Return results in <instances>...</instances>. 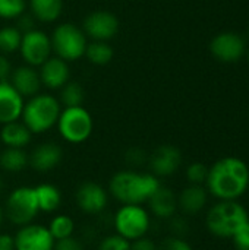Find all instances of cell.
I'll return each instance as SVG.
<instances>
[{
  "instance_id": "15",
  "label": "cell",
  "mask_w": 249,
  "mask_h": 250,
  "mask_svg": "<svg viewBox=\"0 0 249 250\" xmlns=\"http://www.w3.org/2000/svg\"><path fill=\"white\" fill-rule=\"evenodd\" d=\"M41 85L48 89H60L66 82L70 81V69L66 60L50 56L38 69Z\"/></svg>"
},
{
  "instance_id": "43",
  "label": "cell",
  "mask_w": 249,
  "mask_h": 250,
  "mask_svg": "<svg viewBox=\"0 0 249 250\" xmlns=\"http://www.w3.org/2000/svg\"><path fill=\"white\" fill-rule=\"evenodd\" d=\"M247 54H248V62H249V48H248V51H247Z\"/></svg>"
},
{
  "instance_id": "16",
  "label": "cell",
  "mask_w": 249,
  "mask_h": 250,
  "mask_svg": "<svg viewBox=\"0 0 249 250\" xmlns=\"http://www.w3.org/2000/svg\"><path fill=\"white\" fill-rule=\"evenodd\" d=\"M28 157H29V167L32 170L38 173H48L62 163L63 151L60 145L54 142H43L37 145L31 151V154H28Z\"/></svg>"
},
{
  "instance_id": "26",
  "label": "cell",
  "mask_w": 249,
  "mask_h": 250,
  "mask_svg": "<svg viewBox=\"0 0 249 250\" xmlns=\"http://www.w3.org/2000/svg\"><path fill=\"white\" fill-rule=\"evenodd\" d=\"M85 100V89L79 82L69 81L60 88L59 101L63 107H78L82 105Z\"/></svg>"
},
{
  "instance_id": "4",
  "label": "cell",
  "mask_w": 249,
  "mask_h": 250,
  "mask_svg": "<svg viewBox=\"0 0 249 250\" xmlns=\"http://www.w3.org/2000/svg\"><path fill=\"white\" fill-rule=\"evenodd\" d=\"M248 221V212L239 202L222 201L208 211L205 226L216 237L229 239L233 237Z\"/></svg>"
},
{
  "instance_id": "40",
  "label": "cell",
  "mask_w": 249,
  "mask_h": 250,
  "mask_svg": "<svg viewBox=\"0 0 249 250\" xmlns=\"http://www.w3.org/2000/svg\"><path fill=\"white\" fill-rule=\"evenodd\" d=\"M0 250H15V239L9 233H0Z\"/></svg>"
},
{
  "instance_id": "25",
  "label": "cell",
  "mask_w": 249,
  "mask_h": 250,
  "mask_svg": "<svg viewBox=\"0 0 249 250\" xmlns=\"http://www.w3.org/2000/svg\"><path fill=\"white\" fill-rule=\"evenodd\" d=\"M84 56L90 63L95 66H104L113 60L114 51L107 41H91L87 44V50Z\"/></svg>"
},
{
  "instance_id": "21",
  "label": "cell",
  "mask_w": 249,
  "mask_h": 250,
  "mask_svg": "<svg viewBox=\"0 0 249 250\" xmlns=\"http://www.w3.org/2000/svg\"><path fill=\"white\" fill-rule=\"evenodd\" d=\"M32 139L31 130L19 120L1 125L0 141L6 148H25Z\"/></svg>"
},
{
  "instance_id": "17",
  "label": "cell",
  "mask_w": 249,
  "mask_h": 250,
  "mask_svg": "<svg viewBox=\"0 0 249 250\" xmlns=\"http://www.w3.org/2000/svg\"><path fill=\"white\" fill-rule=\"evenodd\" d=\"M25 98L9 81L0 82V125L16 122L22 116Z\"/></svg>"
},
{
  "instance_id": "6",
  "label": "cell",
  "mask_w": 249,
  "mask_h": 250,
  "mask_svg": "<svg viewBox=\"0 0 249 250\" xmlns=\"http://www.w3.org/2000/svg\"><path fill=\"white\" fill-rule=\"evenodd\" d=\"M56 127L60 136L73 145L85 142L94 130V120L84 105L63 107L57 119Z\"/></svg>"
},
{
  "instance_id": "34",
  "label": "cell",
  "mask_w": 249,
  "mask_h": 250,
  "mask_svg": "<svg viewBox=\"0 0 249 250\" xmlns=\"http://www.w3.org/2000/svg\"><path fill=\"white\" fill-rule=\"evenodd\" d=\"M53 250H84V245L79 239L70 236L60 240H54Z\"/></svg>"
},
{
  "instance_id": "5",
  "label": "cell",
  "mask_w": 249,
  "mask_h": 250,
  "mask_svg": "<svg viewBox=\"0 0 249 250\" xmlns=\"http://www.w3.org/2000/svg\"><path fill=\"white\" fill-rule=\"evenodd\" d=\"M50 41L54 54L68 63L82 59L88 44L82 28L70 22L59 23L51 32Z\"/></svg>"
},
{
  "instance_id": "19",
  "label": "cell",
  "mask_w": 249,
  "mask_h": 250,
  "mask_svg": "<svg viewBox=\"0 0 249 250\" xmlns=\"http://www.w3.org/2000/svg\"><path fill=\"white\" fill-rule=\"evenodd\" d=\"M148 212L160 220H170L178 211V196L170 188L160 186L147 201Z\"/></svg>"
},
{
  "instance_id": "8",
  "label": "cell",
  "mask_w": 249,
  "mask_h": 250,
  "mask_svg": "<svg viewBox=\"0 0 249 250\" xmlns=\"http://www.w3.org/2000/svg\"><path fill=\"white\" fill-rule=\"evenodd\" d=\"M4 217L16 227L32 223L40 212L34 188L19 186L13 189L4 202Z\"/></svg>"
},
{
  "instance_id": "10",
  "label": "cell",
  "mask_w": 249,
  "mask_h": 250,
  "mask_svg": "<svg viewBox=\"0 0 249 250\" xmlns=\"http://www.w3.org/2000/svg\"><path fill=\"white\" fill-rule=\"evenodd\" d=\"M210 53L219 62L236 63L247 53V40L238 32H220L211 40Z\"/></svg>"
},
{
  "instance_id": "29",
  "label": "cell",
  "mask_w": 249,
  "mask_h": 250,
  "mask_svg": "<svg viewBox=\"0 0 249 250\" xmlns=\"http://www.w3.org/2000/svg\"><path fill=\"white\" fill-rule=\"evenodd\" d=\"M26 0H0V19H18L26 10Z\"/></svg>"
},
{
  "instance_id": "9",
  "label": "cell",
  "mask_w": 249,
  "mask_h": 250,
  "mask_svg": "<svg viewBox=\"0 0 249 250\" xmlns=\"http://www.w3.org/2000/svg\"><path fill=\"white\" fill-rule=\"evenodd\" d=\"M19 53L25 64L40 67L53 53L50 35L37 28L23 32L19 45Z\"/></svg>"
},
{
  "instance_id": "36",
  "label": "cell",
  "mask_w": 249,
  "mask_h": 250,
  "mask_svg": "<svg viewBox=\"0 0 249 250\" xmlns=\"http://www.w3.org/2000/svg\"><path fill=\"white\" fill-rule=\"evenodd\" d=\"M125 158H126V163L131 164V166H134V167H139L141 164H144L148 160V157L145 155V152L142 149H139V148H131L126 152Z\"/></svg>"
},
{
  "instance_id": "3",
  "label": "cell",
  "mask_w": 249,
  "mask_h": 250,
  "mask_svg": "<svg viewBox=\"0 0 249 250\" xmlns=\"http://www.w3.org/2000/svg\"><path fill=\"white\" fill-rule=\"evenodd\" d=\"M62 111V104L59 98L50 94H37L23 105L21 120L31 130L32 135H40L48 132L56 126L57 119Z\"/></svg>"
},
{
  "instance_id": "32",
  "label": "cell",
  "mask_w": 249,
  "mask_h": 250,
  "mask_svg": "<svg viewBox=\"0 0 249 250\" xmlns=\"http://www.w3.org/2000/svg\"><path fill=\"white\" fill-rule=\"evenodd\" d=\"M169 227H170V231L173 236L176 237H185L189 231V224L186 221L185 217H181V215H173L170 220H169Z\"/></svg>"
},
{
  "instance_id": "27",
  "label": "cell",
  "mask_w": 249,
  "mask_h": 250,
  "mask_svg": "<svg viewBox=\"0 0 249 250\" xmlns=\"http://www.w3.org/2000/svg\"><path fill=\"white\" fill-rule=\"evenodd\" d=\"M21 40H22V32L19 31L18 26H13V25L1 26L0 28V53L7 56V54L19 51Z\"/></svg>"
},
{
  "instance_id": "11",
  "label": "cell",
  "mask_w": 249,
  "mask_h": 250,
  "mask_svg": "<svg viewBox=\"0 0 249 250\" xmlns=\"http://www.w3.org/2000/svg\"><path fill=\"white\" fill-rule=\"evenodd\" d=\"M120 23L114 13L109 10H94L88 13L82 23V31L92 41H110L119 32Z\"/></svg>"
},
{
  "instance_id": "22",
  "label": "cell",
  "mask_w": 249,
  "mask_h": 250,
  "mask_svg": "<svg viewBox=\"0 0 249 250\" xmlns=\"http://www.w3.org/2000/svg\"><path fill=\"white\" fill-rule=\"evenodd\" d=\"M31 15L38 22H56L63 10V0H28Z\"/></svg>"
},
{
  "instance_id": "38",
  "label": "cell",
  "mask_w": 249,
  "mask_h": 250,
  "mask_svg": "<svg viewBox=\"0 0 249 250\" xmlns=\"http://www.w3.org/2000/svg\"><path fill=\"white\" fill-rule=\"evenodd\" d=\"M131 250H157V245L154 243V240L144 236L131 242Z\"/></svg>"
},
{
  "instance_id": "24",
  "label": "cell",
  "mask_w": 249,
  "mask_h": 250,
  "mask_svg": "<svg viewBox=\"0 0 249 250\" xmlns=\"http://www.w3.org/2000/svg\"><path fill=\"white\" fill-rule=\"evenodd\" d=\"M29 166V157L23 148H4L0 152V167L7 173H21Z\"/></svg>"
},
{
  "instance_id": "18",
  "label": "cell",
  "mask_w": 249,
  "mask_h": 250,
  "mask_svg": "<svg viewBox=\"0 0 249 250\" xmlns=\"http://www.w3.org/2000/svg\"><path fill=\"white\" fill-rule=\"evenodd\" d=\"M9 82L23 98H31L37 95L41 88L40 73L37 67L29 66V64H22L13 69L9 78Z\"/></svg>"
},
{
  "instance_id": "2",
  "label": "cell",
  "mask_w": 249,
  "mask_h": 250,
  "mask_svg": "<svg viewBox=\"0 0 249 250\" xmlns=\"http://www.w3.org/2000/svg\"><path fill=\"white\" fill-rule=\"evenodd\" d=\"M160 186V179L153 173L128 168L112 176L107 192L122 205H142Z\"/></svg>"
},
{
  "instance_id": "28",
  "label": "cell",
  "mask_w": 249,
  "mask_h": 250,
  "mask_svg": "<svg viewBox=\"0 0 249 250\" xmlns=\"http://www.w3.org/2000/svg\"><path fill=\"white\" fill-rule=\"evenodd\" d=\"M47 229H48V231H50V234L53 236L54 240H60V239L73 236L75 223H73V220L69 215L59 214V215L51 218V221H50Z\"/></svg>"
},
{
  "instance_id": "31",
  "label": "cell",
  "mask_w": 249,
  "mask_h": 250,
  "mask_svg": "<svg viewBox=\"0 0 249 250\" xmlns=\"http://www.w3.org/2000/svg\"><path fill=\"white\" fill-rule=\"evenodd\" d=\"M97 250H131V242L113 233L100 240Z\"/></svg>"
},
{
  "instance_id": "7",
  "label": "cell",
  "mask_w": 249,
  "mask_h": 250,
  "mask_svg": "<svg viewBox=\"0 0 249 250\" xmlns=\"http://www.w3.org/2000/svg\"><path fill=\"white\" fill-rule=\"evenodd\" d=\"M114 233L132 242L147 236L151 227V214L142 205H120L112 217Z\"/></svg>"
},
{
  "instance_id": "42",
  "label": "cell",
  "mask_w": 249,
  "mask_h": 250,
  "mask_svg": "<svg viewBox=\"0 0 249 250\" xmlns=\"http://www.w3.org/2000/svg\"><path fill=\"white\" fill-rule=\"evenodd\" d=\"M3 188H4V185H3V179H1V176H0V193L3 192Z\"/></svg>"
},
{
  "instance_id": "20",
  "label": "cell",
  "mask_w": 249,
  "mask_h": 250,
  "mask_svg": "<svg viewBox=\"0 0 249 250\" xmlns=\"http://www.w3.org/2000/svg\"><path fill=\"white\" fill-rule=\"evenodd\" d=\"M208 201V190L204 186L189 185L178 196V208L185 215H195L201 212Z\"/></svg>"
},
{
  "instance_id": "30",
  "label": "cell",
  "mask_w": 249,
  "mask_h": 250,
  "mask_svg": "<svg viewBox=\"0 0 249 250\" xmlns=\"http://www.w3.org/2000/svg\"><path fill=\"white\" fill-rule=\"evenodd\" d=\"M208 177V167L203 163H192L186 168V179L189 185L203 186Z\"/></svg>"
},
{
  "instance_id": "41",
  "label": "cell",
  "mask_w": 249,
  "mask_h": 250,
  "mask_svg": "<svg viewBox=\"0 0 249 250\" xmlns=\"http://www.w3.org/2000/svg\"><path fill=\"white\" fill-rule=\"evenodd\" d=\"M4 209H3V207L0 205V227H1V224H3V221H4Z\"/></svg>"
},
{
  "instance_id": "13",
  "label": "cell",
  "mask_w": 249,
  "mask_h": 250,
  "mask_svg": "<svg viewBox=\"0 0 249 250\" xmlns=\"http://www.w3.org/2000/svg\"><path fill=\"white\" fill-rule=\"evenodd\" d=\"M13 239L15 250H53L54 246V239L48 229L35 223L19 227Z\"/></svg>"
},
{
  "instance_id": "14",
  "label": "cell",
  "mask_w": 249,
  "mask_h": 250,
  "mask_svg": "<svg viewBox=\"0 0 249 250\" xmlns=\"http://www.w3.org/2000/svg\"><path fill=\"white\" fill-rule=\"evenodd\" d=\"M150 173L160 177H169L175 174L182 164V152L173 145H160L148 157Z\"/></svg>"
},
{
  "instance_id": "39",
  "label": "cell",
  "mask_w": 249,
  "mask_h": 250,
  "mask_svg": "<svg viewBox=\"0 0 249 250\" xmlns=\"http://www.w3.org/2000/svg\"><path fill=\"white\" fill-rule=\"evenodd\" d=\"M12 63L7 59V56L0 53V82L9 81L10 75H12Z\"/></svg>"
},
{
  "instance_id": "37",
  "label": "cell",
  "mask_w": 249,
  "mask_h": 250,
  "mask_svg": "<svg viewBox=\"0 0 249 250\" xmlns=\"http://www.w3.org/2000/svg\"><path fill=\"white\" fill-rule=\"evenodd\" d=\"M34 23H35V18L31 15V13H22L19 18H18V28H19V31L23 34V32H28V31H31V29H34L35 26H34Z\"/></svg>"
},
{
  "instance_id": "33",
  "label": "cell",
  "mask_w": 249,
  "mask_h": 250,
  "mask_svg": "<svg viewBox=\"0 0 249 250\" xmlns=\"http://www.w3.org/2000/svg\"><path fill=\"white\" fill-rule=\"evenodd\" d=\"M157 250H192L191 245L183 240L182 237H176V236H170L167 239H164L158 246Z\"/></svg>"
},
{
  "instance_id": "1",
  "label": "cell",
  "mask_w": 249,
  "mask_h": 250,
  "mask_svg": "<svg viewBox=\"0 0 249 250\" xmlns=\"http://www.w3.org/2000/svg\"><path fill=\"white\" fill-rule=\"evenodd\" d=\"M207 190L220 201H236L249 186V168L238 157H225L208 167Z\"/></svg>"
},
{
  "instance_id": "35",
  "label": "cell",
  "mask_w": 249,
  "mask_h": 250,
  "mask_svg": "<svg viewBox=\"0 0 249 250\" xmlns=\"http://www.w3.org/2000/svg\"><path fill=\"white\" fill-rule=\"evenodd\" d=\"M232 239L236 250H249V221Z\"/></svg>"
},
{
  "instance_id": "12",
  "label": "cell",
  "mask_w": 249,
  "mask_h": 250,
  "mask_svg": "<svg viewBox=\"0 0 249 250\" xmlns=\"http://www.w3.org/2000/svg\"><path fill=\"white\" fill-rule=\"evenodd\" d=\"M75 201L78 208L88 215H100L106 211L109 204V192L95 182H82L76 192Z\"/></svg>"
},
{
  "instance_id": "23",
  "label": "cell",
  "mask_w": 249,
  "mask_h": 250,
  "mask_svg": "<svg viewBox=\"0 0 249 250\" xmlns=\"http://www.w3.org/2000/svg\"><path fill=\"white\" fill-rule=\"evenodd\" d=\"M40 212H56L62 205V192L51 183H41L34 188Z\"/></svg>"
}]
</instances>
